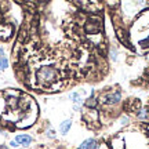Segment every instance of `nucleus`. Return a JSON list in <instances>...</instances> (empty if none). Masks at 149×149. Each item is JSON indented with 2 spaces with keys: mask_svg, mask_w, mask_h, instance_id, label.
<instances>
[{
  "mask_svg": "<svg viewBox=\"0 0 149 149\" xmlns=\"http://www.w3.org/2000/svg\"><path fill=\"white\" fill-rule=\"evenodd\" d=\"M37 79L44 84H50L57 79V69L53 66H43L37 70Z\"/></svg>",
  "mask_w": 149,
  "mask_h": 149,
  "instance_id": "nucleus-1",
  "label": "nucleus"
},
{
  "mask_svg": "<svg viewBox=\"0 0 149 149\" xmlns=\"http://www.w3.org/2000/svg\"><path fill=\"white\" fill-rule=\"evenodd\" d=\"M122 100V93L120 91H115V93H111V94H107L104 97V104L107 105H115V104H119Z\"/></svg>",
  "mask_w": 149,
  "mask_h": 149,
  "instance_id": "nucleus-2",
  "label": "nucleus"
},
{
  "mask_svg": "<svg viewBox=\"0 0 149 149\" xmlns=\"http://www.w3.org/2000/svg\"><path fill=\"white\" fill-rule=\"evenodd\" d=\"M14 141H15L18 145H22V146H29V145L32 144V137H31V135H28V134H18Z\"/></svg>",
  "mask_w": 149,
  "mask_h": 149,
  "instance_id": "nucleus-3",
  "label": "nucleus"
},
{
  "mask_svg": "<svg viewBox=\"0 0 149 149\" xmlns=\"http://www.w3.org/2000/svg\"><path fill=\"white\" fill-rule=\"evenodd\" d=\"M69 100L74 104V107H73L74 111H79L80 107H81V105H83V102H84L79 93H70V94H69Z\"/></svg>",
  "mask_w": 149,
  "mask_h": 149,
  "instance_id": "nucleus-4",
  "label": "nucleus"
},
{
  "mask_svg": "<svg viewBox=\"0 0 149 149\" xmlns=\"http://www.w3.org/2000/svg\"><path fill=\"white\" fill-rule=\"evenodd\" d=\"M97 146H98V144H97L95 139L88 138V139H86V141H83L77 149H97Z\"/></svg>",
  "mask_w": 149,
  "mask_h": 149,
  "instance_id": "nucleus-5",
  "label": "nucleus"
},
{
  "mask_svg": "<svg viewBox=\"0 0 149 149\" xmlns=\"http://www.w3.org/2000/svg\"><path fill=\"white\" fill-rule=\"evenodd\" d=\"M72 127V120H64V122L59 124V133L61 134H66Z\"/></svg>",
  "mask_w": 149,
  "mask_h": 149,
  "instance_id": "nucleus-6",
  "label": "nucleus"
},
{
  "mask_svg": "<svg viewBox=\"0 0 149 149\" xmlns=\"http://www.w3.org/2000/svg\"><path fill=\"white\" fill-rule=\"evenodd\" d=\"M7 66H8V59H7V57L0 55V69L4 70V69H7Z\"/></svg>",
  "mask_w": 149,
  "mask_h": 149,
  "instance_id": "nucleus-7",
  "label": "nucleus"
},
{
  "mask_svg": "<svg viewBox=\"0 0 149 149\" xmlns=\"http://www.w3.org/2000/svg\"><path fill=\"white\" fill-rule=\"evenodd\" d=\"M138 117L141 119V120H144V119H146V117H148V112H146V109H142V111H139Z\"/></svg>",
  "mask_w": 149,
  "mask_h": 149,
  "instance_id": "nucleus-8",
  "label": "nucleus"
},
{
  "mask_svg": "<svg viewBox=\"0 0 149 149\" xmlns=\"http://www.w3.org/2000/svg\"><path fill=\"white\" fill-rule=\"evenodd\" d=\"M47 137L48 138H55V131H54L53 128H51V130H47Z\"/></svg>",
  "mask_w": 149,
  "mask_h": 149,
  "instance_id": "nucleus-9",
  "label": "nucleus"
},
{
  "mask_svg": "<svg viewBox=\"0 0 149 149\" xmlns=\"http://www.w3.org/2000/svg\"><path fill=\"white\" fill-rule=\"evenodd\" d=\"M10 145H11V146H13V148H17V146H18V144H17L15 141H11V142H10Z\"/></svg>",
  "mask_w": 149,
  "mask_h": 149,
  "instance_id": "nucleus-10",
  "label": "nucleus"
},
{
  "mask_svg": "<svg viewBox=\"0 0 149 149\" xmlns=\"http://www.w3.org/2000/svg\"><path fill=\"white\" fill-rule=\"evenodd\" d=\"M0 55H4V50L3 48H0Z\"/></svg>",
  "mask_w": 149,
  "mask_h": 149,
  "instance_id": "nucleus-11",
  "label": "nucleus"
}]
</instances>
